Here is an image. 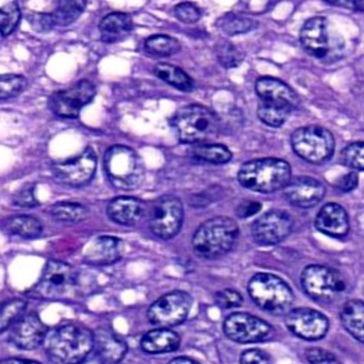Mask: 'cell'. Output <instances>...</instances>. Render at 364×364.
Returning <instances> with one entry per match:
<instances>
[{"mask_svg":"<svg viewBox=\"0 0 364 364\" xmlns=\"http://www.w3.org/2000/svg\"><path fill=\"white\" fill-rule=\"evenodd\" d=\"M363 142H353L343 149L340 155V163L345 167L363 171Z\"/></svg>","mask_w":364,"mask_h":364,"instance_id":"obj_39","label":"cell"},{"mask_svg":"<svg viewBox=\"0 0 364 364\" xmlns=\"http://www.w3.org/2000/svg\"><path fill=\"white\" fill-rule=\"evenodd\" d=\"M88 208L75 202H59L50 208V215L63 223H80L88 216Z\"/></svg>","mask_w":364,"mask_h":364,"instance_id":"obj_33","label":"cell"},{"mask_svg":"<svg viewBox=\"0 0 364 364\" xmlns=\"http://www.w3.org/2000/svg\"><path fill=\"white\" fill-rule=\"evenodd\" d=\"M261 208L262 204L259 202L248 200V201H244L240 204L237 210H236V214L240 218H249V217L257 214Z\"/></svg>","mask_w":364,"mask_h":364,"instance_id":"obj_47","label":"cell"},{"mask_svg":"<svg viewBox=\"0 0 364 364\" xmlns=\"http://www.w3.org/2000/svg\"><path fill=\"white\" fill-rule=\"evenodd\" d=\"M0 364H41L35 360L21 359V358H9V359L1 360Z\"/></svg>","mask_w":364,"mask_h":364,"instance_id":"obj_49","label":"cell"},{"mask_svg":"<svg viewBox=\"0 0 364 364\" xmlns=\"http://www.w3.org/2000/svg\"><path fill=\"white\" fill-rule=\"evenodd\" d=\"M124 244L114 236H100L89 244L85 259L90 265L103 266L116 263L122 257Z\"/></svg>","mask_w":364,"mask_h":364,"instance_id":"obj_21","label":"cell"},{"mask_svg":"<svg viewBox=\"0 0 364 364\" xmlns=\"http://www.w3.org/2000/svg\"><path fill=\"white\" fill-rule=\"evenodd\" d=\"M6 230L11 235L20 236L25 240H33L41 235L43 227L39 219L36 217L18 215L8 219Z\"/></svg>","mask_w":364,"mask_h":364,"instance_id":"obj_30","label":"cell"},{"mask_svg":"<svg viewBox=\"0 0 364 364\" xmlns=\"http://www.w3.org/2000/svg\"><path fill=\"white\" fill-rule=\"evenodd\" d=\"M191 306L193 297L187 291H170L149 308V321L159 328L174 327L185 321Z\"/></svg>","mask_w":364,"mask_h":364,"instance_id":"obj_12","label":"cell"},{"mask_svg":"<svg viewBox=\"0 0 364 364\" xmlns=\"http://www.w3.org/2000/svg\"><path fill=\"white\" fill-rule=\"evenodd\" d=\"M238 235L240 229L235 220L229 217H214L198 228L191 246L193 252L202 259H218L233 249Z\"/></svg>","mask_w":364,"mask_h":364,"instance_id":"obj_2","label":"cell"},{"mask_svg":"<svg viewBox=\"0 0 364 364\" xmlns=\"http://www.w3.org/2000/svg\"><path fill=\"white\" fill-rule=\"evenodd\" d=\"M21 20V10L16 4H10L0 8V35L4 37L11 35Z\"/></svg>","mask_w":364,"mask_h":364,"instance_id":"obj_40","label":"cell"},{"mask_svg":"<svg viewBox=\"0 0 364 364\" xmlns=\"http://www.w3.org/2000/svg\"><path fill=\"white\" fill-rule=\"evenodd\" d=\"M144 212V202L133 197L116 198L107 206L108 217L121 225H135L141 220Z\"/></svg>","mask_w":364,"mask_h":364,"instance_id":"obj_23","label":"cell"},{"mask_svg":"<svg viewBox=\"0 0 364 364\" xmlns=\"http://www.w3.org/2000/svg\"><path fill=\"white\" fill-rule=\"evenodd\" d=\"M291 142L298 156L314 165H321L331 159L336 148L331 132L319 125H308L296 129Z\"/></svg>","mask_w":364,"mask_h":364,"instance_id":"obj_8","label":"cell"},{"mask_svg":"<svg viewBox=\"0 0 364 364\" xmlns=\"http://www.w3.org/2000/svg\"><path fill=\"white\" fill-rule=\"evenodd\" d=\"M218 26L225 35L237 36L250 33L257 26V23L247 16L227 14L219 18Z\"/></svg>","mask_w":364,"mask_h":364,"instance_id":"obj_36","label":"cell"},{"mask_svg":"<svg viewBox=\"0 0 364 364\" xmlns=\"http://www.w3.org/2000/svg\"><path fill=\"white\" fill-rule=\"evenodd\" d=\"M168 364H200L199 362L195 361L188 357H178L171 360Z\"/></svg>","mask_w":364,"mask_h":364,"instance_id":"obj_50","label":"cell"},{"mask_svg":"<svg viewBox=\"0 0 364 364\" xmlns=\"http://www.w3.org/2000/svg\"><path fill=\"white\" fill-rule=\"evenodd\" d=\"M174 16L185 24H195L201 18L202 12L195 4L182 3L174 7Z\"/></svg>","mask_w":364,"mask_h":364,"instance_id":"obj_41","label":"cell"},{"mask_svg":"<svg viewBox=\"0 0 364 364\" xmlns=\"http://www.w3.org/2000/svg\"><path fill=\"white\" fill-rule=\"evenodd\" d=\"M154 73L159 80L167 82L170 86L182 91V92H191L195 88V82L193 78L176 65L169 63H159L155 65Z\"/></svg>","mask_w":364,"mask_h":364,"instance_id":"obj_28","label":"cell"},{"mask_svg":"<svg viewBox=\"0 0 364 364\" xmlns=\"http://www.w3.org/2000/svg\"><path fill=\"white\" fill-rule=\"evenodd\" d=\"M93 350L104 364H118L124 359L129 347L114 330L100 327L93 332Z\"/></svg>","mask_w":364,"mask_h":364,"instance_id":"obj_20","label":"cell"},{"mask_svg":"<svg viewBox=\"0 0 364 364\" xmlns=\"http://www.w3.org/2000/svg\"><path fill=\"white\" fill-rule=\"evenodd\" d=\"M14 204L24 208H33L39 205V202L36 199L35 188L33 186H26L21 189L14 197Z\"/></svg>","mask_w":364,"mask_h":364,"instance_id":"obj_44","label":"cell"},{"mask_svg":"<svg viewBox=\"0 0 364 364\" xmlns=\"http://www.w3.org/2000/svg\"><path fill=\"white\" fill-rule=\"evenodd\" d=\"M238 182L245 188L262 193H274L291 180V166L280 159H259L244 164L238 171Z\"/></svg>","mask_w":364,"mask_h":364,"instance_id":"obj_3","label":"cell"},{"mask_svg":"<svg viewBox=\"0 0 364 364\" xmlns=\"http://www.w3.org/2000/svg\"><path fill=\"white\" fill-rule=\"evenodd\" d=\"M144 48L153 56L170 57L180 52L181 44L176 38L170 36L155 35L146 40Z\"/></svg>","mask_w":364,"mask_h":364,"instance_id":"obj_34","label":"cell"},{"mask_svg":"<svg viewBox=\"0 0 364 364\" xmlns=\"http://www.w3.org/2000/svg\"><path fill=\"white\" fill-rule=\"evenodd\" d=\"M97 159L95 151L87 148L77 156L55 163L53 176L57 182L68 186L80 187L88 184L97 171Z\"/></svg>","mask_w":364,"mask_h":364,"instance_id":"obj_14","label":"cell"},{"mask_svg":"<svg viewBox=\"0 0 364 364\" xmlns=\"http://www.w3.org/2000/svg\"><path fill=\"white\" fill-rule=\"evenodd\" d=\"M225 336L240 344L265 342L274 336L270 323L249 313L236 312L229 315L223 323Z\"/></svg>","mask_w":364,"mask_h":364,"instance_id":"obj_13","label":"cell"},{"mask_svg":"<svg viewBox=\"0 0 364 364\" xmlns=\"http://www.w3.org/2000/svg\"><path fill=\"white\" fill-rule=\"evenodd\" d=\"M315 227L325 235L344 237L349 231L348 215L340 204H326L317 214Z\"/></svg>","mask_w":364,"mask_h":364,"instance_id":"obj_22","label":"cell"},{"mask_svg":"<svg viewBox=\"0 0 364 364\" xmlns=\"http://www.w3.org/2000/svg\"><path fill=\"white\" fill-rule=\"evenodd\" d=\"M294 108L287 104L259 101L257 106V117L268 127H280L287 122Z\"/></svg>","mask_w":364,"mask_h":364,"instance_id":"obj_29","label":"cell"},{"mask_svg":"<svg viewBox=\"0 0 364 364\" xmlns=\"http://www.w3.org/2000/svg\"><path fill=\"white\" fill-rule=\"evenodd\" d=\"M215 54H216L217 60L225 69L240 67L245 60V53L235 44L227 40H220L217 42L215 46Z\"/></svg>","mask_w":364,"mask_h":364,"instance_id":"obj_35","label":"cell"},{"mask_svg":"<svg viewBox=\"0 0 364 364\" xmlns=\"http://www.w3.org/2000/svg\"><path fill=\"white\" fill-rule=\"evenodd\" d=\"M215 304L221 309H233L242 306V297L237 291L223 289L215 295Z\"/></svg>","mask_w":364,"mask_h":364,"instance_id":"obj_42","label":"cell"},{"mask_svg":"<svg viewBox=\"0 0 364 364\" xmlns=\"http://www.w3.org/2000/svg\"><path fill=\"white\" fill-rule=\"evenodd\" d=\"M240 364H272L270 355L259 348L248 349L240 355Z\"/></svg>","mask_w":364,"mask_h":364,"instance_id":"obj_45","label":"cell"},{"mask_svg":"<svg viewBox=\"0 0 364 364\" xmlns=\"http://www.w3.org/2000/svg\"><path fill=\"white\" fill-rule=\"evenodd\" d=\"M301 285L309 297L321 304L336 301L346 289V282L338 270L323 265H310L301 274Z\"/></svg>","mask_w":364,"mask_h":364,"instance_id":"obj_9","label":"cell"},{"mask_svg":"<svg viewBox=\"0 0 364 364\" xmlns=\"http://www.w3.org/2000/svg\"><path fill=\"white\" fill-rule=\"evenodd\" d=\"M285 325L291 333L306 341L321 340L329 330L327 317L310 308L289 310L285 314Z\"/></svg>","mask_w":364,"mask_h":364,"instance_id":"obj_17","label":"cell"},{"mask_svg":"<svg viewBox=\"0 0 364 364\" xmlns=\"http://www.w3.org/2000/svg\"><path fill=\"white\" fill-rule=\"evenodd\" d=\"M26 78L21 75H0V100L18 97L27 88Z\"/></svg>","mask_w":364,"mask_h":364,"instance_id":"obj_38","label":"cell"},{"mask_svg":"<svg viewBox=\"0 0 364 364\" xmlns=\"http://www.w3.org/2000/svg\"><path fill=\"white\" fill-rule=\"evenodd\" d=\"M26 308L27 302L21 299L0 304V333L9 329L26 312Z\"/></svg>","mask_w":364,"mask_h":364,"instance_id":"obj_37","label":"cell"},{"mask_svg":"<svg viewBox=\"0 0 364 364\" xmlns=\"http://www.w3.org/2000/svg\"><path fill=\"white\" fill-rule=\"evenodd\" d=\"M326 3L329 4V5H344L343 7L357 10V11H363L364 9L363 1H326Z\"/></svg>","mask_w":364,"mask_h":364,"instance_id":"obj_48","label":"cell"},{"mask_svg":"<svg viewBox=\"0 0 364 364\" xmlns=\"http://www.w3.org/2000/svg\"><path fill=\"white\" fill-rule=\"evenodd\" d=\"M302 48L311 56L319 60L338 57L343 50V41L334 38L330 31L327 18L317 16L304 23L300 31Z\"/></svg>","mask_w":364,"mask_h":364,"instance_id":"obj_10","label":"cell"},{"mask_svg":"<svg viewBox=\"0 0 364 364\" xmlns=\"http://www.w3.org/2000/svg\"><path fill=\"white\" fill-rule=\"evenodd\" d=\"M86 6V1H82V0H78V1H61L56 11L50 14L53 25L54 26L56 25V26L67 27L73 24L82 16Z\"/></svg>","mask_w":364,"mask_h":364,"instance_id":"obj_32","label":"cell"},{"mask_svg":"<svg viewBox=\"0 0 364 364\" xmlns=\"http://www.w3.org/2000/svg\"><path fill=\"white\" fill-rule=\"evenodd\" d=\"M46 355L54 364H82L93 350V332L85 326L68 323L46 336Z\"/></svg>","mask_w":364,"mask_h":364,"instance_id":"obj_1","label":"cell"},{"mask_svg":"<svg viewBox=\"0 0 364 364\" xmlns=\"http://www.w3.org/2000/svg\"><path fill=\"white\" fill-rule=\"evenodd\" d=\"M306 357L311 364H342L333 353L319 347L306 349Z\"/></svg>","mask_w":364,"mask_h":364,"instance_id":"obj_43","label":"cell"},{"mask_svg":"<svg viewBox=\"0 0 364 364\" xmlns=\"http://www.w3.org/2000/svg\"><path fill=\"white\" fill-rule=\"evenodd\" d=\"M132 16L122 12L108 14L100 23L102 41L105 43H117L129 37L133 31Z\"/></svg>","mask_w":364,"mask_h":364,"instance_id":"obj_26","label":"cell"},{"mask_svg":"<svg viewBox=\"0 0 364 364\" xmlns=\"http://www.w3.org/2000/svg\"><path fill=\"white\" fill-rule=\"evenodd\" d=\"M9 341L23 350H33L41 346L48 333V328L37 313H24L9 328Z\"/></svg>","mask_w":364,"mask_h":364,"instance_id":"obj_18","label":"cell"},{"mask_svg":"<svg viewBox=\"0 0 364 364\" xmlns=\"http://www.w3.org/2000/svg\"><path fill=\"white\" fill-rule=\"evenodd\" d=\"M358 183H359V176L355 172H350V173L345 174L338 181L336 188L343 193H349V191L357 188Z\"/></svg>","mask_w":364,"mask_h":364,"instance_id":"obj_46","label":"cell"},{"mask_svg":"<svg viewBox=\"0 0 364 364\" xmlns=\"http://www.w3.org/2000/svg\"><path fill=\"white\" fill-rule=\"evenodd\" d=\"M193 156L200 161L214 165H223L232 159V153L228 146L217 144H202L191 150Z\"/></svg>","mask_w":364,"mask_h":364,"instance_id":"obj_31","label":"cell"},{"mask_svg":"<svg viewBox=\"0 0 364 364\" xmlns=\"http://www.w3.org/2000/svg\"><path fill=\"white\" fill-rule=\"evenodd\" d=\"M251 299L266 312L284 315L294 304L293 291L285 281L272 274H257L248 283Z\"/></svg>","mask_w":364,"mask_h":364,"instance_id":"obj_7","label":"cell"},{"mask_svg":"<svg viewBox=\"0 0 364 364\" xmlns=\"http://www.w3.org/2000/svg\"><path fill=\"white\" fill-rule=\"evenodd\" d=\"M181 345V338L169 328H157L144 334L140 341L142 350L151 355L173 353Z\"/></svg>","mask_w":364,"mask_h":364,"instance_id":"obj_25","label":"cell"},{"mask_svg":"<svg viewBox=\"0 0 364 364\" xmlns=\"http://www.w3.org/2000/svg\"><path fill=\"white\" fill-rule=\"evenodd\" d=\"M255 91L261 101L287 104L295 109L299 104V97L291 87L274 77H261L255 82Z\"/></svg>","mask_w":364,"mask_h":364,"instance_id":"obj_24","label":"cell"},{"mask_svg":"<svg viewBox=\"0 0 364 364\" xmlns=\"http://www.w3.org/2000/svg\"><path fill=\"white\" fill-rule=\"evenodd\" d=\"M82 284L77 270L65 262L50 259L44 267L39 282L29 291V296L37 299L69 300L80 293Z\"/></svg>","mask_w":364,"mask_h":364,"instance_id":"obj_4","label":"cell"},{"mask_svg":"<svg viewBox=\"0 0 364 364\" xmlns=\"http://www.w3.org/2000/svg\"><path fill=\"white\" fill-rule=\"evenodd\" d=\"M326 188L323 183L310 176H297L289 180L283 188L285 199L300 208H310L317 205L325 197Z\"/></svg>","mask_w":364,"mask_h":364,"instance_id":"obj_19","label":"cell"},{"mask_svg":"<svg viewBox=\"0 0 364 364\" xmlns=\"http://www.w3.org/2000/svg\"><path fill=\"white\" fill-rule=\"evenodd\" d=\"M293 225V218L289 213L270 210L252 223L251 235L259 246H274L291 234Z\"/></svg>","mask_w":364,"mask_h":364,"instance_id":"obj_15","label":"cell"},{"mask_svg":"<svg viewBox=\"0 0 364 364\" xmlns=\"http://www.w3.org/2000/svg\"><path fill=\"white\" fill-rule=\"evenodd\" d=\"M97 90L89 80H80L71 88L60 90L50 97L48 105L56 116L63 118H77L84 106L90 103Z\"/></svg>","mask_w":364,"mask_h":364,"instance_id":"obj_16","label":"cell"},{"mask_svg":"<svg viewBox=\"0 0 364 364\" xmlns=\"http://www.w3.org/2000/svg\"><path fill=\"white\" fill-rule=\"evenodd\" d=\"M104 169L110 183L121 191H134L144 182V161L129 146H114L108 149L104 156Z\"/></svg>","mask_w":364,"mask_h":364,"instance_id":"obj_6","label":"cell"},{"mask_svg":"<svg viewBox=\"0 0 364 364\" xmlns=\"http://www.w3.org/2000/svg\"><path fill=\"white\" fill-rule=\"evenodd\" d=\"M341 321L345 330L360 343L364 340V304L360 299L346 302L341 311Z\"/></svg>","mask_w":364,"mask_h":364,"instance_id":"obj_27","label":"cell"},{"mask_svg":"<svg viewBox=\"0 0 364 364\" xmlns=\"http://www.w3.org/2000/svg\"><path fill=\"white\" fill-rule=\"evenodd\" d=\"M184 220V208L178 197L166 195L159 198L151 208L150 229L161 240H170L180 232Z\"/></svg>","mask_w":364,"mask_h":364,"instance_id":"obj_11","label":"cell"},{"mask_svg":"<svg viewBox=\"0 0 364 364\" xmlns=\"http://www.w3.org/2000/svg\"><path fill=\"white\" fill-rule=\"evenodd\" d=\"M172 125L182 144H202L216 137L219 131V118L205 106L191 104L178 110Z\"/></svg>","mask_w":364,"mask_h":364,"instance_id":"obj_5","label":"cell"}]
</instances>
